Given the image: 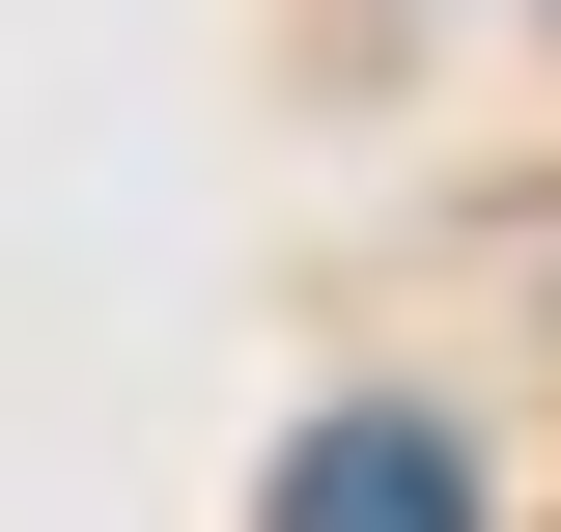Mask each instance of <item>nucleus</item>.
I'll use <instances>...</instances> for the list:
<instances>
[{
  "label": "nucleus",
  "instance_id": "nucleus-1",
  "mask_svg": "<svg viewBox=\"0 0 561 532\" xmlns=\"http://www.w3.org/2000/svg\"><path fill=\"white\" fill-rule=\"evenodd\" d=\"M253 532H478V476L421 449V420H309V449H280V505Z\"/></svg>",
  "mask_w": 561,
  "mask_h": 532
}]
</instances>
